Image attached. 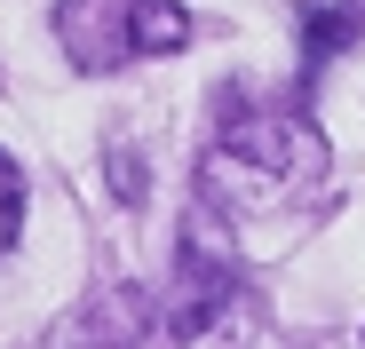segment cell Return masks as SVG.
Returning <instances> with one entry per match:
<instances>
[{
  "label": "cell",
  "mask_w": 365,
  "mask_h": 349,
  "mask_svg": "<svg viewBox=\"0 0 365 349\" xmlns=\"http://www.w3.org/2000/svg\"><path fill=\"white\" fill-rule=\"evenodd\" d=\"M56 40L80 72H119V64H143V56L191 48V9H175V0H64Z\"/></svg>",
  "instance_id": "2"
},
{
  "label": "cell",
  "mask_w": 365,
  "mask_h": 349,
  "mask_svg": "<svg viewBox=\"0 0 365 349\" xmlns=\"http://www.w3.org/2000/svg\"><path fill=\"white\" fill-rule=\"evenodd\" d=\"M16 230H24V174H16L9 151H0V254L16 246Z\"/></svg>",
  "instance_id": "4"
},
{
  "label": "cell",
  "mask_w": 365,
  "mask_h": 349,
  "mask_svg": "<svg viewBox=\"0 0 365 349\" xmlns=\"http://www.w3.org/2000/svg\"><path fill=\"white\" fill-rule=\"evenodd\" d=\"M215 174H230L238 207H270L294 183H318L326 174V143L286 103H230V120L215 135Z\"/></svg>",
  "instance_id": "1"
},
{
  "label": "cell",
  "mask_w": 365,
  "mask_h": 349,
  "mask_svg": "<svg viewBox=\"0 0 365 349\" xmlns=\"http://www.w3.org/2000/svg\"><path fill=\"white\" fill-rule=\"evenodd\" d=\"M294 32H302V80H310L334 48H349L365 32V0H302L294 9Z\"/></svg>",
  "instance_id": "3"
}]
</instances>
